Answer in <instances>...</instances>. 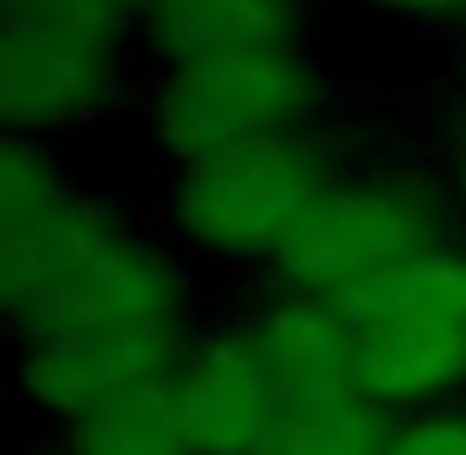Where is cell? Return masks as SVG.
Here are the masks:
<instances>
[{"label":"cell","instance_id":"obj_12","mask_svg":"<svg viewBox=\"0 0 466 455\" xmlns=\"http://www.w3.org/2000/svg\"><path fill=\"white\" fill-rule=\"evenodd\" d=\"M337 302L354 326L366 319H466V254L425 249Z\"/></svg>","mask_w":466,"mask_h":455},{"label":"cell","instance_id":"obj_13","mask_svg":"<svg viewBox=\"0 0 466 455\" xmlns=\"http://www.w3.org/2000/svg\"><path fill=\"white\" fill-rule=\"evenodd\" d=\"M390 438H396V426L384 420L372 397L337 390V397L289 402L266 455H384Z\"/></svg>","mask_w":466,"mask_h":455},{"label":"cell","instance_id":"obj_5","mask_svg":"<svg viewBox=\"0 0 466 455\" xmlns=\"http://www.w3.org/2000/svg\"><path fill=\"white\" fill-rule=\"evenodd\" d=\"M437 249L431 207L408 190H330L308 213V225L278 249V273L308 296H349L378 273Z\"/></svg>","mask_w":466,"mask_h":455},{"label":"cell","instance_id":"obj_6","mask_svg":"<svg viewBox=\"0 0 466 455\" xmlns=\"http://www.w3.org/2000/svg\"><path fill=\"white\" fill-rule=\"evenodd\" d=\"M189 349L183 331H106V337H47L24 343V397L42 414L59 420H83V414L106 408V402L130 397L148 385H171L183 373Z\"/></svg>","mask_w":466,"mask_h":455},{"label":"cell","instance_id":"obj_3","mask_svg":"<svg viewBox=\"0 0 466 455\" xmlns=\"http://www.w3.org/2000/svg\"><path fill=\"white\" fill-rule=\"evenodd\" d=\"M330 183L325 154L308 137H266L248 149L195 160L177 183V219L189 237L225 254H278L325 195Z\"/></svg>","mask_w":466,"mask_h":455},{"label":"cell","instance_id":"obj_2","mask_svg":"<svg viewBox=\"0 0 466 455\" xmlns=\"http://www.w3.org/2000/svg\"><path fill=\"white\" fill-rule=\"evenodd\" d=\"M130 18L106 0H0V119L12 137L101 113Z\"/></svg>","mask_w":466,"mask_h":455},{"label":"cell","instance_id":"obj_16","mask_svg":"<svg viewBox=\"0 0 466 455\" xmlns=\"http://www.w3.org/2000/svg\"><path fill=\"white\" fill-rule=\"evenodd\" d=\"M106 6H113L118 18H148V12L159 6V0H106Z\"/></svg>","mask_w":466,"mask_h":455},{"label":"cell","instance_id":"obj_4","mask_svg":"<svg viewBox=\"0 0 466 455\" xmlns=\"http://www.w3.org/2000/svg\"><path fill=\"white\" fill-rule=\"evenodd\" d=\"M319 107V83L296 54H254V59H195L171 66L159 83V137L166 149L195 166L266 137L301 130Z\"/></svg>","mask_w":466,"mask_h":455},{"label":"cell","instance_id":"obj_1","mask_svg":"<svg viewBox=\"0 0 466 455\" xmlns=\"http://www.w3.org/2000/svg\"><path fill=\"white\" fill-rule=\"evenodd\" d=\"M0 302L24 343L177 331V278L113 213L71 195L24 137L0 149Z\"/></svg>","mask_w":466,"mask_h":455},{"label":"cell","instance_id":"obj_10","mask_svg":"<svg viewBox=\"0 0 466 455\" xmlns=\"http://www.w3.org/2000/svg\"><path fill=\"white\" fill-rule=\"evenodd\" d=\"M248 337L260 349V361L272 367L284 402L360 390L354 385V319L342 314V302H330V296L278 302Z\"/></svg>","mask_w":466,"mask_h":455},{"label":"cell","instance_id":"obj_15","mask_svg":"<svg viewBox=\"0 0 466 455\" xmlns=\"http://www.w3.org/2000/svg\"><path fill=\"white\" fill-rule=\"evenodd\" d=\"M366 6H384V12H455L466 0H366Z\"/></svg>","mask_w":466,"mask_h":455},{"label":"cell","instance_id":"obj_8","mask_svg":"<svg viewBox=\"0 0 466 455\" xmlns=\"http://www.w3.org/2000/svg\"><path fill=\"white\" fill-rule=\"evenodd\" d=\"M466 378V319H366L354 326V385L378 408H408Z\"/></svg>","mask_w":466,"mask_h":455},{"label":"cell","instance_id":"obj_11","mask_svg":"<svg viewBox=\"0 0 466 455\" xmlns=\"http://www.w3.org/2000/svg\"><path fill=\"white\" fill-rule=\"evenodd\" d=\"M66 444H71V455H195L183 408H177V378L130 390V397L71 420Z\"/></svg>","mask_w":466,"mask_h":455},{"label":"cell","instance_id":"obj_9","mask_svg":"<svg viewBox=\"0 0 466 455\" xmlns=\"http://www.w3.org/2000/svg\"><path fill=\"white\" fill-rule=\"evenodd\" d=\"M142 24L171 66L296 54L301 0H159Z\"/></svg>","mask_w":466,"mask_h":455},{"label":"cell","instance_id":"obj_14","mask_svg":"<svg viewBox=\"0 0 466 455\" xmlns=\"http://www.w3.org/2000/svg\"><path fill=\"white\" fill-rule=\"evenodd\" d=\"M384 455H466V414H425L413 426H396Z\"/></svg>","mask_w":466,"mask_h":455},{"label":"cell","instance_id":"obj_7","mask_svg":"<svg viewBox=\"0 0 466 455\" xmlns=\"http://www.w3.org/2000/svg\"><path fill=\"white\" fill-rule=\"evenodd\" d=\"M177 408L195 455H266L289 402L254 337H218L183 361Z\"/></svg>","mask_w":466,"mask_h":455}]
</instances>
